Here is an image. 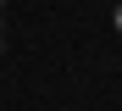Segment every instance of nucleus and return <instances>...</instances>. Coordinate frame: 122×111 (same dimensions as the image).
<instances>
[{
	"mask_svg": "<svg viewBox=\"0 0 122 111\" xmlns=\"http://www.w3.org/2000/svg\"><path fill=\"white\" fill-rule=\"evenodd\" d=\"M0 56H6V28H0Z\"/></svg>",
	"mask_w": 122,
	"mask_h": 111,
	"instance_id": "obj_1",
	"label": "nucleus"
},
{
	"mask_svg": "<svg viewBox=\"0 0 122 111\" xmlns=\"http://www.w3.org/2000/svg\"><path fill=\"white\" fill-rule=\"evenodd\" d=\"M117 33H122V6H117Z\"/></svg>",
	"mask_w": 122,
	"mask_h": 111,
	"instance_id": "obj_2",
	"label": "nucleus"
}]
</instances>
